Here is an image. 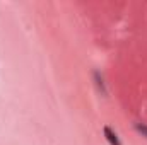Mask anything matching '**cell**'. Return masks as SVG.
Listing matches in <instances>:
<instances>
[{"instance_id":"obj_1","label":"cell","mask_w":147,"mask_h":145,"mask_svg":"<svg viewBox=\"0 0 147 145\" xmlns=\"http://www.w3.org/2000/svg\"><path fill=\"white\" fill-rule=\"evenodd\" d=\"M105 135H106V138H108V142L111 145H121L120 140H118V137H116V133L111 130L110 126H105Z\"/></svg>"},{"instance_id":"obj_2","label":"cell","mask_w":147,"mask_h":145,"mask_svg":"<svg viewBox=\"0 0 147 145\" xmlns=\"http://www.w3.org/2000/svg\"><path fill=\"white\" fill-rule=\"evenodd\" d=\"M137 130H139L140 133H144V135H147V126H140V125H139V126H137Z\"/></svg>"}]
</instances>
